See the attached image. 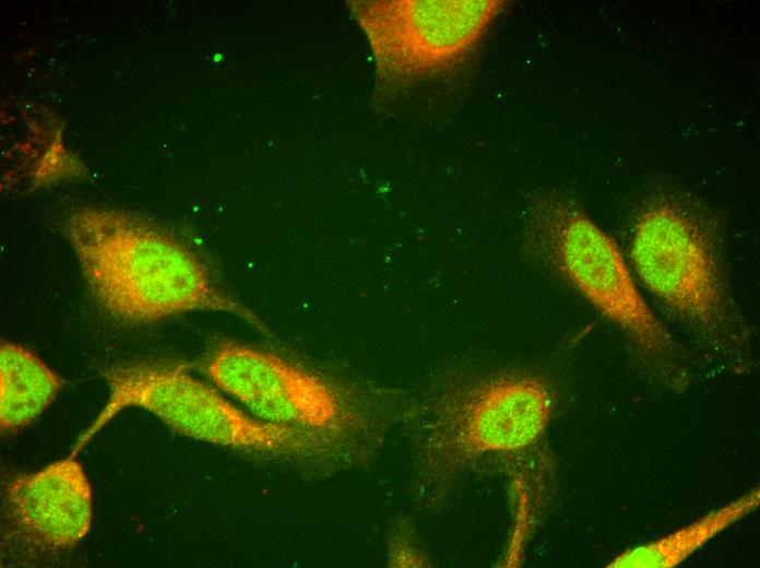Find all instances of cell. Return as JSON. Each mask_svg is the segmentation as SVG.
I'll list each match as a JSON object with an SVG mask.
<instances>
[{"instance_id": "1", "label": "cell", "mask_w": 760, "mask_h": 568, "mask_svg": "<svg viewBox=\"0 0 760 568\" xmlns=\"http://www.w3.org/2000/svg\"><path fill=\"white\" fill-rule=\"evenodd\" d=\"M63 233L92 296L115 318L153 323L189 311H222L269 333L194 251L134 213L81 208L67 216Z\"/></svg>"}, {"instance_id": "2", "label": "cell", "mask_w": 760, "mask_h": 568, "mask_svg": "<svg viewBox=\"0 0 760 568\" xmlns=\"http://www.w3.org/2000/svg\"><path fill=\"white\" fill-rule=\"evenodd\" d=\"M555 397L523 372L452 379L409 412L413 495L425 510L442 508L477 470L532 449L553 416Z\"/></svg>"}, {"instance_id": "3", "label": "cell", "mask_w": 760, "mask_h": 568, "mask_svg": "<svg viewBox=\"0 0 760 568\" xmlns=\"http://www.w3.org/2000/svg\"><path fill=\"white\" fill-rule=\"evenodd\" d=\"M629 256L644 287L703 351L736 374L750 370L749 326L701 212L675 196L653 198L634 222Z\"/></svg>"}, {"instance_id": "4", "label": "cell", "mask_w": 760, "mask_h": 568, "mask_svg": "<svg viewBox=\"0 0 760 568\" xmlns=\"http://www.w3.org/2000/svg\"><path fill=\"white\" fill-rule=\"evenodd\" d=\"M104 377L109 395L103 410L78 438V452L119 412L140 407L180 435L237 450L269 464L300 473L330 475L353 469L355 455L340 441L260 419L174 363L143 359L115 365Z\"/></svg>"}, {"instance_id": "5", "label": "cell", "mask_w": 760, "mask_h": 568, "mask_svg": "<svg viewBox=\"0 0 760 568\" xmlns=\"http://www.w3.org/2000/svg\"><path fill=\"white\" fill-rule=\"evenodd\" d=\"M524 233L530 256L625 335L651 380L675 392L688 387L686 351L646 304L616 242L573 200L538 196Z\"/></svg>"}, {"instance_id": "6", "label": "cell", "mask_w": 760, "mask_h": 568, "mask_svg": "<svg viewBox=\"0 0 760 568\" xmlns=\"http://www.w3.org/2000/svg\"><path fill=\"white\" fill-rule=\"evenodd\" d=\"M204 370L212 382L253 416L333 438L367 463L388 431L408 412L383 397L329 380L277 354L219 341Z\"/></svg>"}, {"instance_id": "7", "label": "cell", "mask_w": 760, "mask_h": 568, "mask_svg": "<svg viewBox=\"0 0 760 568\" xmlns=\"http://www.w3.org/2000/svg\"><path fill=\"white\" fill-rule=\"evenodd\" d=\"M347 5L368 40L378 81L402 87L461 66L509 2L358 0Z\"/></svg>"}, {"instance_id": "8", "label": "cell", "mask_w": 760, "mask_h": 568, "mask_svg": "<svg viewBox=\"0 0 760 568\" xmlns=\"http://www.w3.org/2000/svg\"><path fill=\"white\" fill-rule=\"evenodd\" d=\"M10 525L28 544L62 551L79 544L93 518L91 483L74 457L12 478L5 486Z\"/></svg>"}, {"instance_id": "9", "label": "cell", "mask_w": 760, "mask_h": 568, "mask_svg": "<svg viewBox=\"0 0 760 568\" xmlns=\"http://www.w3.org/2000/svg\"><path fill=\"white\" fill-rule=\"evenodd\" d=\"M760 505V488L753 487L731 502L657 540L619 553L608 568H673L691 557L709 541L752 513Z\"/></svg>"}, {"instance_id": "10", "label": "cell", "mask_w": 760, "mask_h": 568, "mask_svg": "<svg viewBox=\"0 0 760 568\" xmlns=\"http://www.w3.org/2000/svg\"><path fill=\"white\" fill-rule=\"evenodd\" d=\"M61 378L24 346L2 341L0 346V425L16 433L34 422L54 401Z\"/></svg>"}, {"instance_id": "11", "label": "cell", "mask_w": 760, "mask_h": 568, "mask_svg": "<svg viewBox=\"0 0 760 568\" xmlns=\"http://www.w3.org/2000/svg\"><path fill=\"white\" fill-rule=\"evenodd\" d=\"M388 565L390 567H429L427 551L413 525L399 518L391 526L388 537Z\"/></svg>"}]
</instances>
